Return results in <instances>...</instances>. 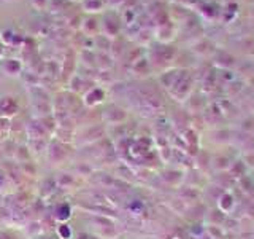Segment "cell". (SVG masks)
Instances as JSON below:
<instances>
[{"instance_id":"cell-1","label":"cell","mask_w":254,"mask_h":239,"mask_svg":"<svg viewBox=\"0 0 254 239\" xmlns=\"http://www.w3.org/2000/svg\"><path fill=\"white\" fill-rule=\"evenodd\" d=\"M19 105L13 97H0V116L10 120L11 116L18 113Z\"/></svg>"},{"instance_id":"cell-2","label":"cell","mask_w":254,"mask_h":239,"mask_svg":"<svg viewBox=\"0 0 254 239\" xmlns=\"http://www.w3.org/2000/svg\"><path fill=\"white\" fill-rule=\"evenodd\" d=\"M72 217V206L69 203H60L56 206V210H54V215L53 219L54 222L58 223H67Z\"/></svg>"},{"instance_id":"cell-3","label":"cell","mask_w":254,"mask_h":239,"mask_svg":"<svg viewBox=\"0 0 254 239\" xmlns=\"http://www.w3.org/2000/svg\"><path fill=\"white\" fill-rule=\"evenodd\" d=\"M2 69L10 77H18L22 72V64L18 59H5L2 63Z\"/></svg>"},{"instance_id":"cell-4","label":"cell","mask_w":254,"mask_h":239,"mask_svg":"<svg viewBox=\"0 0 254 239\" xmlns=\"http://www.w3.org/2000/svg\"><path fill=\"white\" fill-rule=\"evenodd\" d=\"M56 235H58L59 239H72L73 230L69 223H58V226H56Z\"/></svg>"},{"instance_id":"cell-5","label":"cell","mask_w":254,"mask_h":239,"mask_svg":"<svg viewBox=\"0 0 254 239\" xmlns=\"http://www.w3.org/2000/svg\"><path fill=\"white\" fill-rule=\"evenodd\" d=\"M26 231H27V235L30 233V236H38L42 233L43 230V223L42 222H29V223L26 225Z\"/></svg>"},{"instance_id":"cell-6","label":"cell","mask_w":254,"mask_h":239,"mask_svg":"<svg viewBox=\"0 0 254 239\" xmlns=\"http://www.w3.org/2000/svg\"><path fill=\"white\" fill-rule=\"evenodd\" d=\"M102 91L100 90H92L91 93H88V96H86V99H84V102H86L88 105H94V104H97V102H100V99H97V94H100Z\"/></svg>"},{"instance_id":"cell-7","label":"cell","mask_w":254,"mask_h":239,"mask_svg":"<svg viewBox=\"0 0 254 239\" xmlns=\"http://www.w3.org/2000/svg\"><path fill=\"white\" fill-rule=\"evenodd\" d=\"M91 8H94V12H99L102 8V2L100 0H86V2H84V10L91 12Z\"/></svg>"},{"instance_id":"cell-8","label":"cell","mask_w":254,"mask_h":239,"mask_svg":"<svg viewBox=\"0 0 254 239\" xmlns=\"http://www.w3.org/2000/svg\"><path fill=\"white\" fill-rule=\"evenodd\" d=\"M30 2H32V5H33V7H35L37 10H42V8L46 7L48 0H30Z\"/></svg>"},{"instance_id":"cell-9","label":"cell","mask_w":254,"mask_h":239,"mask_svg":"<svg viewBox=\"0 0 254 239\" xmlns=\"http://www.w3.org/2000/svg\"><path fill=\"white\" fill-rule=\"evenodd\" d=\"M5 183H7V180H5V172L0 169V193L5 190Z\"/></svg>"},{"instance_id":"cell-10","label":"cell","mask_w":254,"mask_h":239,"mask_svg":"<svg viewBox=\"0 0 254 239\" xmlns=\"http://www.w3.org/2000/svg\"><path fill=\"white\" fill-rule=\"evenodd\" d=\"M0 239H16L13 235H10L8 231H0Z\"/></svg>"},{"instance_id":"cell-11","label":"cell","mask_w":254,"mask_h":239,"mask_svg":"<svg viewBox=\"0 0 254 239\" xmlns=\"http://www.w3.org/2000/svg\"><path fill=\"white\" fill-rule=\"evenodd\" d=\"M0 225H2V220H0Z\"/></svg>"}]
</instances>
